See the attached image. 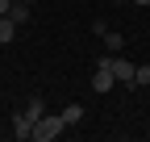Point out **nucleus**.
I'll list each match as a JSON object with an SVG mask.
<instances>
[{"instance_id":"f257e3e1","label":"nucleus","mask_w":150,"mask_h":142,"mask_svg":"<svg viewBox=\"0 0 150 142\" xmlns=\"http://www.w3.org/2000/svg\"><path fill=\"white\" fill-rule=\"evenodd\" d=\"M67 130V121H63V113H42V121L33 126V142H54Z\"/></svg>"},{"instance_id":"1a4fd4ad","label":"nucleus","mask_w":150,"mask_h":142,"mask_svg":"<svg viewBox=\"0 0 150 142\" xmlns=\"http://www.w3.org/2000/svg\"><path fill=\"white\" fill-rule=\"evenodd\" d=\"M63 121H67V130H71V126H79V121H83V104H75V100H71L67 109H63Z\"/></svg>"},{"instance_id":"9b49d317","label":"nucleus","mask_w":150,"mask_h":142,"mask_svg":"<svg viewBox=\"0 0 150 142\" xmlns=\"http://www.w3.org/2000/svg\"><path fill=\"white\" fill-rule=\"evenodd\" d=\"M8 9H13V0H0V17H4V13H8Z\"/></svg>"},{"instance_id":"4468645a","label":"nucleus","mask_w":150,"mask_h":142,"mask_svg":"<svg viewBox=\"0 0 150 142\" xmlns=\"http://www.w3.org/2000/svg\"><path fill=\"white\" fill-rule=\"evenodd\" d=\"M117 4H121V0H117Z\"/></svg>"},{"instance_id":"423d86ee","label":"nucleus","mask_w":150,"mask_h":142,"mask_svg":"<svg viewBox=\"0 0 150 142\" xmlns=\"http://www.w3.org/2000/svg\"><path fill=\"white\" fill-rule=\"evenodd\" d=\"M29 13H33L29 0H13V9H8V17H13L17 25H25V21H29Z\"/></svg>"},{"instance_id":"6e6552de","label":"nucleus","mask_w":150,"mask_h":142,"mask_svg":"<svg viewBox=\"0 0 150 142\" xmlns=\"http://www.w3.org/2000/svg\"><path fill=\"white\" fill-rule=\"evenodd\" d=\"M21 109H25V113L33 117V126H38V121H42V113H46V104H42V96H29V100L21 104Z\"/></svg>"},{"instance_id":"7ed1b4c3","label":"nucleus","mask_w":150,"mask_h":142,"mask_svg":"<svg viewBox=\"0 0 150 142\" xmlns=\"http://www.w3.org/2000/svg\"><path fill=\"white\" fill-rule=\"evenodd\" d=\"M104 63L112 67V80H117V84H129V88H134V63H129V59H121V55H104Z\"/></svg>"},{"instance_id":"9d476101","label":"nucleus","mask_w":150,"mask_h":142,"mask_svg":"<svg viewBox=\"0 0 150 142\" xmlns=\"http://www.w3.org/2000/svg\"><path fill=\"white\" fill-rule=\"evenodd\" d=\"M134 88H150V63H142L134 71Z\"/></svg>"},{"instance_id":"f8f14e48","label":"nucleus","mask_w":150,"mask_h":142,"mask_svg":"<svg viewBox=\"0 0 150 142\" xmlns=\"http://www.w3.org/2000/svg\"><path fill=\"white\" fill-rule=\"evenodd\" d=\"M134 4H138V9H150V0H134Z\"/></svg>"},{"instance_id":"0eeeda50","label":"nucleus","mask_w":150,"mask_h":142,"mask_svg":"<svg viewBox=\"0 0 150 142\" xmlns=\"http://www.w3.org/2000/svg\"><path fill=\"white\" fill-rule=\"evenodd\" d=\"M13 38H17V21H13V17L4 13V17H0V42H4V46H8Z\"/></svg>"},{"instance_id":"20e7f679","label":"nucleus","mask_w":150,"mask_h":142,"mask_svg":"<svg viewBox=\"0 0 150 142\" xmlns=\"http://www.w3.org/2000/svg\"><path fill=\"white\" fill-rule=\"evenodd\" d=\"M112 88H117V80H112V67L100 59L96 63V71H92V92H100V96H108Z\"/></svg>"},{"instance_id":"ddd939ff","label":"nucleus","mask_w":150,"mask_h":142,"mask_svg":"<svg viewBox=\"0 0 150 142\" xmlns=\"http://www.w3.org/2000/svg\"><path fill=\"white\" fill-rule=\"evenodd\" d=\"M29 4H42V0H29Z\"/></svg>"},{"instance_id":"f03ea898","label":"nucleus","mask_w":150,"mask_h":142,"mask_svg":"<svg viewBox=\"0 0 150 142\" xmlns=\"http://www.w3.org/2000/svg\"><path fill=\"white\" fill-rule=\"evenodd\" d=\"M92 33L104 42V50H108V55H121V50H125V38H121L117 29H108L104 21H96V25H92Z\"/></svg>"},{"instance_id":"39448f33","label":"nucleus","mask_w":150,"mask_h":142,"mask_svg":"<svg viewBox=\"0 0 150 142\" xmlns=\"http://www.w3.org/2000/svg\"><path fill=\"white\" fill-rule=\"evenodd\" d=\"M13 138H21V142L33 138V117H29L25 109H17V113H13Z\"/></svg>"}]
</instances>
